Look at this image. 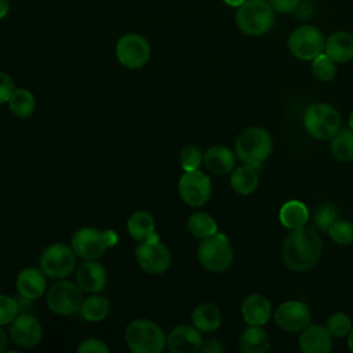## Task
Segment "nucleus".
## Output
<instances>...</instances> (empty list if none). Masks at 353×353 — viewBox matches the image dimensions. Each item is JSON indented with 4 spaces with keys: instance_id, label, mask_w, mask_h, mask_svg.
Segmentation results:
<instances>
[{
    "instance_id": "obj_21",
    "label": "nucleus",
    "mask_w": 353,
    "mask_h": 353,
    "mask_svg": "<svg viewBox=\"0 0 353 353\" xmlns=\"http://www.w3.org/2000/svg\"><path fill=\"white\" fill-rule=\"evenodd\" d=\"M205 168L215 175H225L234 170L236 153L223 145H212L203 156Z\"/></svg>"
},
{
    "instance_id": "obj_14",
    "label": "nucleus",
    "mask_w": 353,
    "mask_h": 353,
    "mask_svg": "<svg viewBox=\"0 0 353 353\" xmlns=\"http://www.w3.org/2000/svg\"><path fill=\"white\" fill-rule=\"evenodd\" d=\"M274 323L287 332H301L312 321V312L305 302L285 301L273 314Z\"/></svg>"
},
{
    "instance_id": "obj_37",
    "label": "nucleus",
    "mask_w": 353,
    "mask_h": 353,
    "mask_svg": "<svg viewBox=\"0 0 353 353\" xmlns=\"http://www.w3.org/2000/svg\"><path fill=\"white\" fill-rule=\"evenodd\" d=\"M19 314V306L15 298L0 294V325L10 324Z\"/></svg>"
},
{
    "instance_id": "obj_19",
    "label": "nucleus",
    "mask_w": 353,
    "mask_h": 353,
    "mask_svg": "<svg viewBox=\"0 0 353 353\" xmlns=\"http://www.w3.org/2000/svg\"><path fill=\"white\" fill-rule=\"evenodd\" d=\"M46 274L41 269L26 268L22 269L17 276V291L19 296L36 301L39 299L47 288Z\"/></svg>"
},
{
    "instance_id": "obj_32",
    "label": "nucleus",
    "mask_w": 353,
    "mask_h": 353,
    "mask_svg": "<svg viewBox=\"0 0 353 353\" xmlns=\"http://www.w3.org/2000/svg\"><path fill=\"white\" fill-rule=\"evenodd\" d=\"M312 74L319 81H331L336 76V62L325 52H321L312 59Z\"/></svg>"
},
{
    "instance_id": "obj_10",
    "label": "nucleus",
    "mask_w": 353,
    "mask_h": 353,
    "mask_svg": "<svg viewBox=\"0 0 353 353\" xmlns=\"http://www.w3.org/2000/svg\"><path fill=\"white\" fill-rule=\"evenodd\" d=\"M135 259L142 270L150 274L165 273L171 266V252L154 234L135 247Z\"/></svg>"
},
{
    "instance_id": "obj_8",
    "label": "nucleus",
    "mask_w": 353,
    "mask_h": 353,
    "mask_svg": "<svg viewBox=\"0 0 353 353\" xmlns=\"http://www.w3.org/2000/svg\"><path fill=\"white\" fill-rule=\"evenodd\" d=\"M287 46L295 58L301 61H312L324 52L325 39L316 26L301 25L290 33Z\"/></svg>"
},
{
    "instance_id": "obj_5",
    "label": "nucleus",
    "mask_w": 353,
    "mask_h": 353,
    "mask_svg": "<svg viewBox=\"0 0 353 353\" xmlns=\"http://www.w3.org/2000/svg\"><path fill=\"white\" fill-rule=\"evenodd\" d=\"M197 258L200 265L208 272L222 273L233 263V248L225 233L216 232L205 237L197 247Z\"/></svg>"
},
{
    "instance_id": "obj_9",
    "label": "nucleus",
    "mask_w": 353,
    "mask_h": 353,
    "mask_svg": "<svg viewBox=\"0 0 353 353\" xmlns=\"http://www.w3.org/2000/svg\"><path fill=\"white\" fill-rule=\"evenodd\" d=\"M76 254L70 245L54 243L40 255V269L50 279H66L76 266Z\"/></svg>"
},
{
    "instance_id": "obj_41",
    "label": "nucleus",
    "mask_w": 353,
    "mask_h": 353,
    "mask_svg": "<svg viewBox=\"0 0 353 353\" xmlns=\"http://www.w3.org/2000/svg\"><path fill=\"white\" fill-rule=\"evenodd\" d=\"M316 7L314 3L312 0H305V1H299L298 7L295 8V14L298 18L301 19H307L312 18V15L314 14Z\"/></svg>"
},
{
    "instance_id": "obj_4",
    "label": "nucleus",
    "mask_w": 353,
    "mask_h": 353,
    "mask_svg": "<svg viewBox=\"0 0 353 353\" xmlns=\"http://www.w3.org/2000/svg\"><path fill=\"white\" fill-rule=\"evenodd\" d=\"M236 25L247 36H261L274 25V10L269 0H245L236 11Z\"/></svg>"
},
{
    "instance_id": "obj_44",
    "label": "nucleus",
    "mask_w": 353,
    "mask_h": 353,
    "mask_svg": "<svg viewBox=\"0 0 353 353\" xmlns=\"http://www.w3.org/2000/svg\"><path fill=\"white\" fill-rule=\"evenodd\" d=\"M7 343H8V339H7V334H6V331H4V330L1 328V325H0V353L6 350V347H7Z\"/></svg>"
},
{
    "instance_id": "obj_33",
    "label": "nucleus",
    "mask_w": 353,
    "mask_h": 353,
    "mask_svg": "<svg viewBox=\"0 0 353 353\" xmlns=\"http://www.w3.org/2000/svg\"><path fill=\"white\" fill-rule=\"evenodd\" d=\"M327 233L338 245H349L353 243V223L346 219L335 221Z\"/></svg>"
},
{
    "instance_id": "obj_16",
    "label": "nucleus",
    "mask_w": 353,
    "mask_h": 353,
    "mask_svg": "<svg viewBox=\"0 0 353 353\" xmlns=\"http://www.w3.org/2000/svg\"><path fill=\"white\" fill-rule=\"evenodd\" d=\"M203 343L201 331H199L193 324L176 325L165 339V347L171 353H194L201 350Z\"/></svg>"
},
{
    "instance_id": "obj_7",
    "label": "nucleus",
    "mask_w": 353,
    "mask_h": 353,
    "mask_svg": "<svg viewBox=\"0 0 353 353\" xmlns=\"http://www.w3.org/2000/svg\"><path fill=\"white\" fill-rule=\"evenodd\" d=\"M83 301V290L79 284L63 279L52 284L46 294V303L48 309L61 316H72L80 312Z\"/></svg>"
},
{
    "instance_id": "obj_1",
    "label": "nucleus",
    "mask_w": 353,
    "mask_h": 353,
    "mask_svg": "<svg viewBox=\"0 0 353 353\" xmlns=\"http://www.w3.org/2000/svg\"><path fill=\"white\" fill-rule=\"evenodd\" d=\"M323 241L313 226H301L292 229L281 245V259L292 272L310 270L321 256Z\"/></svg>"
},
{
    "instance_id": "obj_45",
    "label": "nucleus",
    "mask_w": 353,
    "mask_h": 353,
    "mask_svg": "<svg viewBox=\"0 0 353 353\" xmlns=\"http://www.w3.org/2000/svg\"><path fill=\"white\" fill-rule=\"evenodd\" d=\"M8 10H10L8 0H0V19L8 14Z\"/></svg>"
},
{
    "instance_id": "obj_48",
    "label": "nucleus",
    "mask_w": 353,
    "mask_h": 353,
    "mask_svg": "<svg viewBox=\"0 0 353 353\" xmlns=\"http://www.w3.org/2000/svg\"><path fill=\"white\" fill-rule=\"evenodd\" d=\"M347 124H349V128H350V130H353V110H352V112H350V114H349Z\"/></svg>"
},
{
    "instance_id": "obj_13",
    "label": "nucleus",
    "mask_w": 353,
    "mask_h": 353,
    "mask_svg": "<svg viewBox=\"0 0 353 353\" xmlns=\"http://www.w3.org/2000/svg\"><path fill=\"white\" fill-rule=\"evenodd\" d=\"M70 247L81 259H98L108 250L105 232L92 226L80 228L73 233L70 239Z\"/></svg>"
},
{
    "instance_id": "obj_24",
    "label": "nucleus",
    "mask_w": 353,
    "mask_h": 353,
    "mask_svg": "<svg viewBox=\"0 0 353 353\" xmlns=\"http://www.w3.org/2000/svg\"><path fill=\"white\" fill-rule=\"evenodd\" d=\"M190 319H192V324L201 332L216 331L222 323L221 310L218 309V306L210 302L197 305L193 309Z\"/></svg>"
},
{
    "instance_id": "obj_28",
    "label": "nucleus",
    "mask_w": 353,
    "mask_h": 353,
    "mask_svg": "<svg viewBox=\"0 0 353 353\" xmlns=\"http://www.w3.org/2000/svg\"><path fill=\"white\" fill-rule=\"evenodd\" d=\"M188 230L196 239H205L218 232V223L212 215L204 211L190 214L188 219Z\"/></svg>"
},
{
    "instance_id": "obj_29",
    "label": "nucleus",
    "mask_w": 353,
    "mask_h": 353,
    "mask_svg": "<svg viewBox=\"0 0 353 353\" xmlns=\"http://www.w3.org/2000/svg\"><path fill=\"white\" fill-rule=\"evenodd\" d=\"M110 312V302L108 298L94 294L83 301V305L80 307L81 316L91 323H98L108 317Z\"/></svg>"
},
{
    "instance_id": "obj_18",
    "label": "nucleus",
    "mask_w": 353,
    "mask_h": 353,
    "mask_svg": "<svg viewBox=\"0 0 353 353\" xmlns=\"http://www.w3.org/2000/svg\"><path fill=\"white\" fill-rule=\"evenodd\" d=\"M331 338L325 327L309 324L301 331L298 346L303 353H328L332 349Z\"/></svg>"
},
{
    "instance_id": "obj_20",
    "label": "nucleus",
    "mask_w": 353,
    "mask_h": 353,
    "mask_svg": "<svg viewBox=\"0 0 353 353\" xmlns=\"http://www.w3.org/2000/svg\"><path fill=\"white\" fill-rule=\"evenodd\" d=\"M241 316L248 325H265L272 316V303L262 294H250L241 303Z\"/></svg>"
},
{
    "instance_id": "obj_3",
    "label": "nucleus",
    "mask_w": 353,
    "mask_h": 353,
    "mask_svg": "<svg viewBox=\"0 0 353 353\" xmlns=\"http://www.w3.org/2000/svg\"><path fill=\"white\" fill-rule=\"evenodd\" d=\"M124 339L132 353H160L165 347L163 328L149 319H135L127 327Z\"/></svg>"
},
{
    "instance_id": "obj_35",
    "label": "nucleus",
    "mask_w": 353,
    "mask_h": 353,
    "mask_svg": "<svg viewBox=\"0 0 353 353\" xmlns=\"http://www.w3.org/2000/svg\"><path fill=\"white\" fill-rule=\"evenodd\" d=\"M339 219V212L335 204L323 203L314 212V225L317 229L327 232L331 225Z\"/></svg>"
},
{
    "instance_id": "obj_30",
    "label": "nucleus",
    "mask_w": 353,
    "mask_h": 353,
    "mask_svg": "<svg viewBox=\"0 0 353 353\" xmlns=\"http://www.w3.org/2000/svg\"><path fill=\"white\" fill-rule=\"evenodd\" d=\"M7 103L10 112L19 119L30 117L36 108V99L33 94L25 88H15Z\"/></svg>"
},
{
    "instance_id": "obj_17",
    "label": "nucleus",
    "mask_w": 353,
    "mask_h": 353,
    "mask_svg": "<svg viewBox=\"0 0 353 353\" xmlns=\"http://www.w3.org/2000/svg\"><path fill=\"white\" fill-rule=\"evenodd\" d=\"M106 281V269L97 259H88L83 262L76 272V283L84 292L98 294L105 288Z\"/></svg>"
},
{
    "instance_id": "obj_39",
    "label": "nucleus",
    "mask_w": 353,
    "mask_h": 353,
    "mask_svg": "<svg viewBox=\"0 0 353 353\" xmlns=\"http://www.w3.org/2000/svg\"><path fill=\"white\" fill-rule=\"evenodd\" d=\"M14 91H15V84L12 77L4 72H0V105L7 103Z\"/></svg>"
},
{
    "instance_id": "obj_22",
    "label": "nucleus",
    "mask_w": 353,
    "mask_h": 353,
    "mask_svg": "<svg viewBox=\"0 0 353 353\" xmlns=\"http://www.w3.org/2000/svg\"><path fill=\"white\" fill-rule=\"evenodd\" d=\"M324 52L336 63H346L353 59V34L349 32H335L325 39Z\"/></svg>"
},
{
    "instance_id": "obj_43",
    "label": "nucleus",
    "mask_w": 353,
    "mask_h": 353,
    "mask_svg": "<svg viewBox=\"0 0 353 353\" xmlns=\"http://www.w3.org/2000/svg\"><path fill=\"white\" fill-rule=\"evenodd\" d=\"M103 232H105V240H106L108 248H110V247L116 245V244H117V241H119V236H117V233H116L114 230H112V229H106V230H103Z\"/></svg>"
},
{
    "instance_id": "obj_2",
    "label": "nucleus",
    "mask_w": 353,
    "mask_h": 353,
    "mask_svg": "<svg viewBox=\"0 0 353 353\" xmlns=\"http://www.w3.org/2000/svg\"><path fill=\"white\" fill-rule=\"evenodd\" d=\"M273 141L270 134L261 127L243 130L234 142L236 157L247 165L259 168L272 154Z\"/></svg>"
},
{
    "instance_id": "obj_34",
    "label": "nucleus",
    "mask_w": 353,
    "mask_h": 353,
    "mask_svg": "<svg viewBox=\"0 0 353 353\" xmlns=\"http://www.w3.org/2000/svg\"><path fill=\"white\" fill-rule=\"evenodd\" d=\"M325 328L332 338H343L352 330V320L347 314L336 312L327 319Z\"/></svg>"
},
{
    "instance_id": "obj_42",
    "label": "nucleus",
    "mask_w": 353,
    "mask_h": 353,
    "mask_svg": "<svg viewBox=\"0 0 353 353\" xmlns=\"http://www.w3.org/2000/svg\"><path fill=\"white\" fill-rule=\"evenodd\" d=\"M201 350L207 353H218V352H222L223 347L218 339H210L205 343H203Z\"/></svg>"
},
{
    "instance_id": "obj_40",
    "label": "nucleus",
    "mask_w": 353,
    "mask_h": 353,
    "mask_svg": "<svg viewBox=\"0 0 353 353\" xmlns=\"http://www.w3.org/2000/svg\"><path fill=\"white\" fill-rule=\"evenodd\" d=\"M299 1L301 0H269V3L273 7V10L277 11V12H283V14L295 11V8L298 7Z\"/></svg>"
},
{
    "instance_id": "obj_12",
    "label": "nucleus",
    "mask_w": 353,
    "mask_h": 353,
    "mask_svg": "<svg viewBox=\"0 0 353 353\" xmlns=\"http://www.w3.org/2000/svg\"><path fill=\"white\" fill-rule=\"evenodd\" d=\"M116 55L119 62L127 69H139L150 58V46L143 36L127 33L119 39Z\"/></svg>"
},
{
    "instance_id": "obj_15",
    "label": "nucleus",
    "mask_w": 353,
    "mask_h": 353,
    "mask_svg": "<svg viewBox=\"0 0 353 353\" xmlns=\"http://www.w3.org/2000/svg\"><path fill=\"white\" fill-rule=\"evenodd\" d=\"M11 341L23 349L37 346L43 339V327L32 313H19L10 323Z\"/></svg>"
},
{
    "instance_id": "obj_23",
    "label": "nucleus",
    "mask_w": 353,
    "mask_h": 353,
    "mask_svg": "<svg viewBox=\"0 0 353 353\" xmlns=\"http://www.w3.org/2000/svg\"><path fill=\"white\" fill-rule=\"evenodd\" d=\"M270 338L262 325H248L239 336V349L243 353H266Z\"/></svg>"
},
{
    "instance_id": "obj_6",
    "label": "nucleus",
    "mask_w": 353,
    "mask_h": 353,
    "mask_svg": "<svg viewBox=\"0 0 353 353\" xmlns=\"http://www.w3.org/2000/svg\"><path fill=\"white\" fill-rule=\"evenodd\" d=\"M342 125L339 112L328 103H313L303 114V127L306 132L320 141L331 139L338 134Z\"/></svg>"
},
{
    "instance_id": "obj_25",
    "label": "nucleus",
    "mask_w": 353,
    "mask_h": 353,
    "mask_svg": "<svg viewBox=\"0 0 353 353\" xmlns=\"http://www.w3.org/2000/svg\"><path fill=\"white\" fill-rule=\"evenodd\" d=\"M280 223L285 229H296L305 226L309 221V210L307 207L299 200H290L280 207L279 211Z\"/></svg>"
},
{
    "instance_id": "obj_46",
    "label": "nucleus",
    "mask_w": 353,
    "mask_h": 353,
    "mask_svg": "<svg viewBox=\"0 0 353 353\" xmlns=\"http://www.w3.org/2000/svg\"><path fill=\"white\" fill-rule=\"evenodd\" d=\"M230 7H240L245 0H223Z\"/></svg>"
},
{
    "instance_id": "obj_36",
    "label": "nucleus",
    "mask_w": 353,
    "mask_h": 353,
    "mask_svg": "<svg viewBox=\"0 0 353 353\" xmlns=\"http://www.w3.org/2000/svg\"><path fill=\"white\" fill-rule=\"evenodd\" d=\"M203 156L204 153L201 152L200 148L194 145H188L185 146L181 153H179V164L183 171H194L199 170L200 165L203 164Z\"/></svg>"
},
{
    "instance_id": "obj_11",
    "label": "nucleus",
    "mask_w": 353,
    "mask_h": 353,
    "mask_svg": "<svg viewBox=\"0 0 353 353\" xmlns=\"http://www.w3.org/2000/svg\"><path fill=\"white\" fill-rule=\"evenodd\" d=\"M181 200L190 207H203L212 196V182L203 171H183L178 181Z\"/></svg>"
},
{
    "instance_id": "obj_38",
    "label": "nucleus",
    "mask_w": 353,
    "mask_h": 353,
    "mask_svg": "<svg viewBox=\"0 0 353 353\" xmlns=\"http://www.w3.org/2000/svg\"><path fill=\"white\" fill-rule=\"evenodd\" d=\"M79 353H109V346L98 338H85L77 346Z\"/></svg>"
},
{
    "instance_id": "obj_47",
    "label": "nucleus",
    "mask_w": 353,
    "mask_h": 353,
    "mask_svg": "<svg viewBox=\"0 0 353 353\" xmlns=\"http://www.w3.org/2000/svg\"><path fill=\"white\" fill-rule=\"evenodd\" d=\"M347 346L353 352V327H352V330L347 334Z\"/></svg>"
},
{
    "instance_id": "obj_31",
    "label": "nucleus",
    "mask_w": 353,
    "mask_h": 353,
    "mask_svg": "<svg viewBox=\"0 0 353 353\" xmlns=\"http://www.w3.org/2000/svg\"><path fill=\"white\" fill-rule=\"evenodd\" d=\"M330 152L338 161H353V130H339L338 134L331 138Z\"/></svg>"
},
{
    "instance_id": "obj_27",
    "label": "nucleus",
    "mask_w": 353,
    "mask_h": 353,
    "mask_svg": "<svg viewBox=\"0 0 353 353\" xmlns=\"http://www.w3.org/2000/svg\"><path fill=\"white\" fill-rule=\"evenodd\" d=\"M258 183H259V179H258L256 168L251 165L244 164V165L236 167L232 171L230 186L239 194H243V196L251 194L258 188Z\"/></svg>"
},
{
    "instance_id": "obj_26",
    "label": "nucleus",
    "mask_w": 353,
    "mask_h": 353,
    "mask_svg": "<svg viewBox=\"0 0 353 353\" xmlns=\"http://www.w3.org/2000/svg\"><path fill=\"white\" fill-rule=\"evenodd\" d=\"M154 228L156 225L153 216L145 210L134 211L127 221V230L130 236L137 241H143L153 237L156 234Z\"/></svg>"
}]
</instances>
